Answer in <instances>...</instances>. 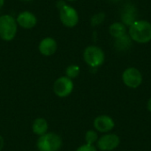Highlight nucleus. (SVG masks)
Wrapping results in <instances>:
<instances>
[{
	"label": "nucleus",
	"instance_id": "nucleus-1",
	"mask_svg": "<svg viewBox=\"0 0 151 151\" xmlns=\"http://www.w3.org/2000/svg\"><path fill=\"white\" fill-rule=\"evenodd\" d=\"M130 38L138 43H148L151 41V23L147 20H134L128 29Z\"/></svg>",
	"mask_w": 151,
	"mask_h": 151
},
{
	"label": "nucleus",
	"instance_id": "nucleus-2",
	"mask_svg": "<svg viewBox=\"0 0 151 151\" xmlns=\"http://www.w3.org/2000/svg\"><path fill=\"white\" fill-rule=\"evenodd\" d=\"M18 24L16 19L10 14L0 16V39L10 42L12 41L17 34Z\"/></svg>",
	"mask_w": 151,
	"mask_h": 151
},
{
	"label": "nucleus",
	"instance_id": "nucleus-3",
	"mask_svg": "<svg viewBox=\"0 0 151 151\" xmlns=\"http://www.w3.org/2000/svg\"><path fill=\"white\" fill-rule=\"evenodd\" d=\"M61 146L62 139L55 133H46L37 141V148L40 151H58Z\"/></svg>",
	"mask_w": 151,
	"mask_h": 151
},
{
	"label": "nucleus",
	"instance_id": "nucleus-4",
	"mask_svg": "<svg viewBox=\"0 0 151 151\" xmlns=\"http://www.w3.org/2000/svg\"><path fill=\"white\" fill-rule=\"evenodd\" d=\"M104 52L101 48L96 45L88 46L83 52L84 61L91 67H98L104 62Z\"/></svg>",
	"mask_w": 151,
	"mask_h": 151
},
{
	"label": "nucleus",
	"instance_id": "nucleus-5",
	"mask_svg": "<svg viewBox=\"0 0 151 151\" xmlns=\"http://www.w3.org/2000/svg\"><path fill=\"white\" fill-rule=\"evenodd\" d=\"M59 19L65 27L72 28L79 23V13L76 9L65 4L59 8Z\"/></svg>",
	"mask_w": 151,
	"mask_h": 151
},
{
	"label": "nucleus",
	"instance_id": "nucleus-6",
	"mask_svg": "<svg viewBox=\"0 0 151 151\" xmlns=\"http://www.w3.org/2000/svg\"><path fill=\"white\" fill-rule=\"evenodd\" d=\"M122 81L127 87L136 88L142 82V75L137 68L129 67L122 73Z\"/></svg>",
	"mask_w": 151,
	"mask_h": 151
},
{
	"label": "nucleus",
	"instance_id": "nucleus-7",
	"mask_svg": "<svg viewBox=\"0 0 151 151\" xmlns=\"http://www.w3.org/2000/svg\"><path fill=\"white\" fill-rule=\"evenodd\" d=\"M53 90L58 96L66 97L73 90V82L70 78L62 76L54 82Z\"/></svg>",
	"mask_w": 151,
	"mask_h": 151
},
{
	"label": "nucleus",
	"instance_id": "nucleus-8",
	"mask_svg": "<svg viewBox=\"0 0 151 151\" xmlns=\"http://www.w3.org/2000/svg\"><path fill=\"white\" fill-rule=\"evenodd\" d=\"M120 140L117 134H108L97 141V148L102 151H111L119 145Z\"/></svg>",
	"mask_w": 151,
	"mask_h": 151
},
{
	"label": "nucleus",
	"instance_id": "nucleus-9",
	"mask_svg": "<svg viewBox=\"0 0 151 151\" xmlns=\"http://www.w3.org/2000/svg\"><path fill=\"white\" fill-rule=\"evenodd\" d=\"M16 21L18 26L21 27L22 28L32 29L37 24V18L33 12L29 11H24L18 14Z\"/></svg>",
	"mask_w": 151,
	"mask_h": 151
},
{
	"label": "nucleus",
	"instance_id": "nucleus-10",
	"mask_svg": "<svg viewBox=\"0 0 151 151\" xmlns=\"http://www.w3.org/2000/svg\"><path fill=\"white\" fill-rule=\"evenodd\" d=\"M115 127L113 119L108 115H100L94 120V127L101 133H108Z\"/></svg>",
	"mask_w": 151,
	"mask_h": 151
},
{
	"label": "nucleus",
	"instance_id": "nucleus-11",
	"mask_svg": "<svg viewBox=\"0 0 151 151\" xmlns=\"http://www.w3.org/2000/svg\"><path fill=\"white\" fill-rule=\"evenodd\" d=\"M39 51L42 55L45 57H50L55 54L58 50V43L56 40L52 37H45L43 38L38 46Z\"/></svg>",
	"mask_w": 151,
	"mask_h": 151
},
{
	"label": "nucleus",
	"instance_id": "nucleus-12",
	"mask_svg": "<svg viewBox=\"0 0 151 151\" xmlns=\"http://www.w3.org/2000/svg\"><path fill=\"white\" fill-rule=\"evenodd\" d=\"M109 32L112 37H114L115 39H118L126 35L127 27H126V25L121 22H115L110 26Z\"/></svg>",
	"mask_w": 151,
	"mask_h": 151
},
{
	"label": "nucleus",
	"instance_id": "nucleus-13",
	"mask_svg": "<svg viewBox=\"0 0 151 151\" xmlns=\"http://www.w3.org/2000/svg\"><path fill=\"white\" fill-rule=\"evenodd\" d=\"M48 122L44 119H42V118H39V119H36L34 123H33V126H32V129H33V132L37 134V135H43L47 133L48 131Z\"/></svg>",
	"mask_w": 151,
	"mask_h": 151
},
{
	"label": "nucleus",
	"instance_id": "nucleus-14",
	"mask_svg": "<svg viewBox=\"0 0 151 151\" xmlns=\"http://www.w3.org/2000/svg\"><path fill=\"white\" fill-rule=\"evenodd\" d=\"M131 40L132 39L130 38L129 35H125L122 37L116 39L115 45L117 46L119 50H126V49H128L129 46L131 45Z\"/></svg>",
	"mask_w": 151,
	"mask_h": 151
},
{
	"label": "nucleus",
	"instance_id": "nucleus-15",
	"mask_svg": "<svg viewBox=\"0 0 151 151\" xmlns=\"http://www.w3.org/2000/svg\"><path fill=\"white\" fill-rule=\"evenodd\" d=\"M65 73H66V77L70 78L71 80L74 79L78 77V75L80 74V67L76 65H71L66 68Z\"/></svg>",
	"mask_w": 151,
	"mask_h": 151
},
{
	"label": "nucleus",
	"instance_id": "nucleus-16",
	"mask_svg": "<svg viewBox=\"0 0 151 151\" xmlns=\"http://www.w3.org/2000/svg\"><path fill=\"white\" fill-rule=\"evenodd\" d=\"M97 134L94 130H88L86 134H85V141L86 144L88 145H93L96 141H97Z\"/></svg>",
	"mask_w": 151,
	"mask_h": 151
},
{
	"label": "nucleus",
	"instance_id": "nucleus-17",
	"mask_svg": "<svg viewBox=\"0 0 151 151\" xmlns=\"http://www.w3.org/2000/svg\"><path fill=\"white\" fill-rule=\"evenodd\" d=\"M105 19V14L104 12H98V13H96L90 19V22H91V25L93 27H96V26H98L100 25L102 22H104Z\"/></svg>",
	"mask_w": 151,
	"mask_h": 151
},
{
	"label": "nucleus",
	"instance_id": "nucleus-18",
	"mask_svg": "<svg viewBox=\"0 0 151 151\" xmlns=\"http://www.w3.org/2000/svg\"><path fill=\"white\" fill-rule=\"evenodd\" d=\"M76 151H96V149L94 145H88V144H85L82 145L81 147H79Z\"/></svg>",
	"mask_w": 151,
	"mask_h": 151
},
{
	"label": "nucleus",
	"instance_id": "nucleus-19",
	"mask_svg": "<svg viewBox=\"0 0 151 151\" xmlns=\"http://www.w3.org/2000/svg\"><path fill=\"white\" fill-rule=\"evenodd\" d=\"M3 147H4V139H3V137L0 135V151L2 150Z\"/></svg>",
	"mask_w": 151,
	"mask_h": 151
},
{
	"label": "nucleus",
	"instance_id": "nucleus-20",
	"mask_svg": "<svg viewBox=\"0 0 151 151\" xmlns=\"http://www.w3.org/2000/svg\"><path fill=\"white\" fill-rule=\"evenodd\" d=\"M147 107H148V110H149V111L151 112V98L149 100V102H148V105H147Z\"/></svg>",
	"mask_w": 151,
	"mask_h": 151
},
{
	"label": "nucleus",
	"instance_id": "nucleus-21",
	"mask_svg": "<svg viewBox=\"0 0 151 151\" xmlns=\"http://www.w3.org/2000/svg\"><path fill=\"white\" fill-rule=\"evenodd\" d=\"M4 0H0V9L4 6Z\"/></svg>",
	"mask_w": 151,
	"mask_h": 151
},
{
	"label": "nucleus",
	"instance_id": "nucleus-22",
	"mask_svg": "<svg viewBox=\"0 0 151 151\" xmlns=\"http://www.w3.org/2000/svg\"><path fill=\"white\" fill-rule=\"evenodd\" d=\"M67 1H69V2H75V1H77V0H67Z\"/></svg>",
	"mask_w": 151,
	"mask_h": 151
},
{
	"label": "nucleus",
	"instance_id": "nucleus-23",
	"mask_svg": "<svg viewBox=\"0 0 151 151\" xmlns=\"http://www.w3.org/2000/svg\"><path fill=\"white\" fill-rule=\"evenodd\" d=\"M22 1H26V2H28V1H32V0H22Z\"/></svg>",
	"mask_w": 151,
	"mask_h": 151
}]
</instances>
